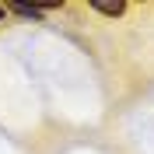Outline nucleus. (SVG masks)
Wrapping results in <instances>:
<instances>
[{
	"label": "nucleus",
	"mask_w": 154,
	"mask_h": 154,
	"mask_svg": "<svg viewBox=\"0 0 154 154\" xmlns=\"http://www.w3.org/2000/svg\"><path fill=\"white\" fill-rule=\"evenodd\" d=\"M91 7H95L98 14H109V18H119V14L126 11V4H123V0H116V4H109V0H91Z\"/></svg>",
	"instance_id": "obj_1"
},
{
	"label": "nucleus",
	"mask_w": 154,
	"mask_h": 154,
	"mask_svg": "<svg viewBox=\"0 0 154 154\" xmlns=\"http://www.w3.org/2000/svg\"><path fill=\"white\" fill-rule=\"evenodd\" d=\"M11 11L21 18H42V7H28V4H11Z\"/></svg>",
	"instance_id": "obj_2"
},
{
	"label": "nucleus",
	"mask_w": 154,
	"mask_h": 154,
	"mask_svg": "<svg viewBox=\"0 0 154 154\" xmlns=\"http://www.w3.org/2000/svg\"><path fill=\"white\" fill-rule=\"evenodd\" d=\"M4 11H7V7H0V21H4Z\"/></svg>",
	"instance_id": "obj_3"
}]
</instances>
